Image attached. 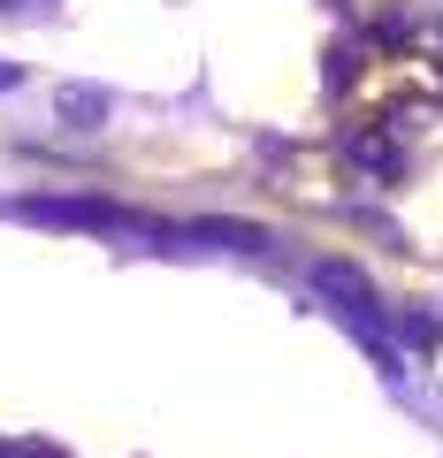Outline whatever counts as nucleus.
Here are the masks:
<instances>
[{
    "mask_svg": "<svg viewBox=\"0 0 443 458\" xmlns=\"http://www.w3.org/2000/svg\"><path fill=\"white\" fill-rule=\"evenodd\" d=\"M0 458H47L38 443H0Z\"/></svg>",
    "mask_w": 443,
    "mask_h": 458,
    "instance_id": "obj_3",
    "label": "nucleus"
},
{
    "mask_svg": "<svg viewBox=\"0 0 443 458\" xmlns=\"http://www.w3.org/2000/svg\"><path fill=\"white\" fill-rule=\"evenodd\" d=\"M16 8H23V0H0V16H16Z\"/></svg>",
    "mask_w": 443,
    "mask_h": 458,
    "instance_id": "obj_5",
    "label": "nucleus"
},
{
    "mask_svg": "<svg viewBox=\"0 0 443 458\" xmlns=\"http://www.w3.org/2000/svg\"><path fill=\"white\" fill-rule=\"evenodd\" d=\"M54 114H62L69 131H99V123H107V92H99V84H62V92H54Z\"/></svg>",
    "mask_w": 443,
    "mask_h": 458,
    "instance_id": "obj_2",
    "label": "nucleus"
},
{
    "mask_svg": "<svg viewBox=\"0 0 443 458\" xmlns=\"http://www.w3.org/2000/svg\"><path fill=\"white\" fill-rule=\"evenodd\" d=\"M313 291L337 298V313H352V321L375 336V283H367L352 260H313ZM375 344H382V336H375ZM382 360H390V344H382Z\"/></svg>",
    "mask_w": 443,
    "mask_h": 458,
    "instance_id": "obj_1",
    "label": "nucleus"
},
{
    "mask_svg": "<svg viewBox=\"0 0 443 458\" xmlns=\"http://www.w3.org/2000/svg\"><path fill=\"white\" fill-rule=\"evenodd\" d=\"M8 84H16V69H8V62H0V92H8Z\"/></svg>",
    "mask_w": 443,
    "mask_h": 458,
    "instance_id": "obj_4",
    "label": "nucleus"
}]
</instances>
